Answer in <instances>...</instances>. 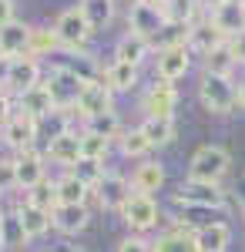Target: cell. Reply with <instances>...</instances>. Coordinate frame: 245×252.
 I'll return each mask as SVG.
<instances>
[{"mask_svg":"<svg viewBox=\"0 0 245 252\" xmlns=\"http://www.w3.org/2000/svg\"><path fill=\"white\" fill-rule=\"evenodd\" d=\"M171 198H175V205H185V209H205V212H212V209H222V205L228 202V192L222 189V185L188 182V178H185Z\"/></svg>","mask_w":245,"mask_h":252,"instance_id":"277c9868","label":"cell"},{"mask_svg":"<svg viewBox=\"0 0 245 252\" xmlns=\"http://www.w3.org/2000/svg\"><path fill=\"white\" fill-rule=\"evenodd\" d=\"M154 252H198L195 232H191V229H185L182 222H175L168 232L158 235V242H154Z\"/></svg>","mask_w":245,"mask_h":252,"instance_id":"484cf974","label":"cell"},{"mask_svg":"<svg viewBox=\"0 0 245 252\" xmlns=\"http://www.w3.org/2000/svg\"><path fill=\"white\" fill-rule=\"evenodd\" d=\"M44 158H51L54 165H61L64 172L67 168H74L77 161H81V131H64V135H57L47 141V152H44Z\"/></svg>","mask_w":245,"mask_h":252,"instance_id":"9a60e30c","label":"cell"},{"mask_svg":"<svg viewBox=\"0 0 245 252\" xmlns=\"http://www.w3.org/2000/svg\"><path fill=\"white\" fill-rule=\"evenodd\" d=\"M17 108L24 111V115L37 118V121H44V118H51L57 111V108H54V97H51L47 88H44V81H40L37 88H31V91L17 94Z\"/></svg>","mask_w":245,"mask_h":252,"instance_id":"7402d4cb","label":"cell"},{"mask_svg":"<svg viewBox=\"0 0 245 252\" xmlns=\"http://www.w3.org/2000/svg\"><path fill=\"white\" fill-rule=\"evenodd\" d=\"M225 0H198V7H202V14H212L215 7H222Z\"/></svg>","mask_w":245,"mask_h":252,"instance_id":"ee69618b","label":"cell"},{"mask_svg":"<svg viewBox=\"0 0 245 252\" xmlns=\"http://www.w3.org/2000/svg\"><path fill=\"white\" fill-rule=\"evenodd\" d=\"M61 47V40H57L54 27H34V34H31V58H47L51 51Z\"/></svg>","mask_w":245,"mask_h":252,"instance_id":"8d00e7d4","label":"cell"},{"mask_svg":"<svg viewBox=\"0 0 245 252\" xmlns=\"http://www.w3.org/2000/svg\"><path fill=\"white\" fill-rule=\"evenodd\" d=\"M242 215H245V205H242Z\"/></svg>","mask_w":245,"mask_h":252,"instance_id":"816d5d0a","label":"cell"},{"mask_svg":"<svg viewBox=\"0 0 245 252\" xmlns=\"http://www.w3.org/2000/svg\"><path fill=\"white\" fill-rule=\"evenodd\" d=\"M198 14H202L198 0H171L168 3V20H178V24H195Z\"/></svg>","mask_w":245,"mask_h":252,"instance_id":"74e56055","label":"cell"},{"mask_svg":"<svg viewBox=\"0 0 245 252\" xmlns=\"http://www.w3.org/2000/svg\"><path fill=\"white\" fill-rule=\"evenodd\" d=\"M14 172H17V189L20 192H31L34 185H40L47 178V165H44V155L37 148H27L14 158Z\"/></svg>","mask_w":245,"mask_h":252,"instance_id":"5bb4252c","label":"cell"},{"mask_svg":"<svg viewBox=\"0 0 245 252\" xmlns=\"http://www.w3.org/2000/svg\"><path fill=\"white\" fill-rule=\"evenodd\" d=\"M14 115H17V111H14V97H10L7 88H0V128H3Z\"/></svg>","mask_w":245,"mask_h":252,"instance_id":"60d3db41","label":"cell"},{"mask_svg":"<svg viewBox=\"0 0 245 252\" xmlns=\"http://www.w3.org/2000/svg\"><path fill=\"white\" fill-rule=\"evenodd\" d=\"M84 131H94V135H101V138H108V141H118V138L124 135V128H121V118L114 115H101V118H91V121H84L81 125Z\"/></svg>","mask_w":245,"mask_h":252,"instance_id":"d6a6232c","label":"cell"},{"mask_svg":"<svg viewBox=\"0 0 245 252\" xmlns=\"http://www.w3.org/2000/svg\"><path fill=\"white\" fill-rule=\"evenodd\" d=\"M0 202H3V192H0Z\"/></svg>","mask_w":245,"mask_h":252,"instance_id":"f907efd6","label":"cell"},{"mask_svg":"<svg viewBox=\"0 0 245 252\" xmlns=\"http://www.w3.org/2000/svg\"><path fill=\"white\" fill-rule=\"evenodd\" d=\"M101 84L111 91V94H124V91H134L138 84V67L131 64H121V61H111L108 67H101Z\"/></svg>","mask_w":245,"mask_h":252,"instance_id":"44dd1931","label":"cell"},{"mask_svg":"<svg viewBox=\"0 0 245 252\" xmlns=\"http://www.w3.org/2000/svg\"><path fill=\"white\" fill-rule=\"evenodd\" d=\"M24 202L27 205H37V209H44V212H51L57 205V189H54V182L51 178H44L40 185H34L31 192H24Z\"/></svg>","mask_w":245,"mask_h":252,"instance_id":"d590c367","label":"cell"},{"mask_svg":"<svg viewBox=\"0 0 245 252\" xmlns=\"http://www.w3.org/2000/svg\"><path fill=\"white\" fill-rule=\"evenodd\" d=\"M77 10L84 14V20L91 24V31H104L108 24L114 20V10H118V3L114 0H77Z\"/></svg>","mask_w":245,"mask_h":252,"instance_id":"4316f807","label":"cell"},{"mask_svg":"<svg viewBox=\"0 0 245 252\" xmlns=\"http://www.w3.org/2000/svg\"><path fill=\"white\" fill-rule=\"evenodd\" d=\"M14 215H17L20 229H24V235L27 239H40V235H47L54 225H51V212H44V209H37V205H27V202H20L17 209H14Z\"/></svg>","mask_w":245,"mask_h":252,"instance_id":"cb8c5ba5","label":"cell"},{"mask_svg":"<svg viewBox=\"0 0 245 252\" xmlns=\"http://www.w3.org/2000/svg\"><path fill=\"white\" fill-rule=\"evenodd\" d=\"M54 189H57V205H88V198H91V189L81 185L71 172L54 178Z\"/></svg>","mask_w":245,"mask_h":252,"instance_id":"83f0119b","label":"cell"},{"mask_svg":"<svg viewBox=\"0 0 245 252\" xmlns=\"http://www.w3.org/2000/svg\"><path fill=\"white\" fill-rule=\"evenodd\" d=\"M228 51H232L235 64H242V67H245V31H242V34H235V37L228 40Z\"/></svg>","mask_w":245,"mask_h":252,"instance_id":"b9f144b4","label":"cell"},{"mask_svg":"<svg viewBox=\"0 0 245 252\" xmlns=\"http://www.w3.org/2000/svg\"><path fill=\"white\" fill-rule=\"evenodd\" d=\"M111 111H114V94L101 84V78L84 81V91H81V97H77V104H74L71 115H77L81 125H84V121H91V118L111 115Z\"/></svg>","mask_w":245,"mask_h":252,"instance_id":"ba28073f","label":"cell"},{"mask_svg":"<svg viewBox=\"0 0 245 252\" xmlns=\"http://www.w3.org/2000/svg\"><path fill=\"white\" fill-rule=\"evenodd\" d=\"M67 172L74 175L81 185H88V189L94 192L97 185H101V178L108 175V168H104V161H94V158H81L74 168H67Z\"/></svg>","mask_w":245,"mask_h":252,"instance_id":"f546056e","label":"cell"},{"mask_svg":"<svg viewBox=\"0 0 245 252\" xmlns=\"http://www.w3.org/2000/svg\"><path fill=\"white\" fill-rule=\"evenodd\" d=\"M111 145L108 138L94 135V131H84L81 128V158H94V161H104V158L111 155Z\"/></svg>","mask_w":245,"mask_h":252,"instance_id":"e575fe53","label":"cell"},{"mask_svg":"<svg viewBox=\"0 0 245 252\" xmlns=\"http://www.w3.org/2000/svg\"><path fill=\"white\" fill-rule=\"evenodd\" d=\"M168 24V10L154 0H145V3H131L128 7V31L138 34V37L154 40L161 34V27Z\"/></svg>","mask_w":245,"mask_h":252,"instance_id":"8992f818","label":"cell"},{"mask_svg":"<svg viewBox=\"0 0 245 252\" xmlns=\"http://www.w3.org/2000/svg\"><path fill=\"white\" fill-rule=\"evenodd\" d=\"M165 165L161 161H141V165H134V172H131V189L138 195H154V192H161V185H165Z\"/></svg>","mask_w":245,"mask_h":252,"instance_id":"ffe728a7","label":"cell"},{"mask_svg":"<svg viewBox=\"0 0 245 252\" xmlns=\"http://www.w3.org/2000/svg\"><path fill=\"white\" fill-rule=\"evenodd\" d=\"M40 81H44V64L37 58H17L10 61V71H7V91L10 94H24V91H31V88H37Z\"/></svg>","mask_w":245,"mask_h":252,"instance_id":"7c38bea8","label":"cell"},{"mask_svg":"<svg viewBox=\"0 0 245 252\" xmlns=\"http://www.w3.org/2000/svg\"><path fill=\"white\" fill-rule=\"evenodd\" d=\"M51 225L61 235H81L91 225V209L88 205H54L51 209Z\"/></svg>","mask_w":245,"mask_h":252,"instance_id":"2e32d148","label":"cell"},{"mask_svg":"<svg viewBox=\"0 0 245 252\" xmlns=\"http://www.w3.org/2000/svg\"><path fill=\"white\" fill-rule=\"evenodd\" d=\"M222 44H228L225 34H218L215 24H212L208 17H202V20L191 24V31H188V51L191 54H202V58H205V54H212V51L222 47Z\"/></svg>","mask_w":245,"mask_h":252,"instance_id":"d6986e66","label":"cell"},{"mask_svg":"<svg viewBox=\"0 0 245 252\" xmlns=\"http://www.w3.org/2000/svg\"><path fill=\"white\" fill-rule=\"evenodd\" d=\"M205 17L215 24L218 34H225V40H232L235 34L245 31V7H239V3H222V7H215Z\"/></svg>","mask_w":245,"mask_h":252,"instance_id":"603a6c76","label":"cell"},{"mask_svg":"<svg viewBox=\"0 0 245 252\" xmlns=\"http://www.w3.org/2000/svg\"><path fill=\"white\" fill-rule=\"evenodd\" d=\"M202 64H205V74H222V78H232V71L239 67L235 58H232V51H228V44H222V47H215L212 54H205Z\"/></svg>","mask_w":245,"mask_h":252,"instance_id":"4dcf8cb0","label":"cell"},{"mask_svg":"<svg viewBox=\"0 0 245 252\" xmlns=\"http://www.w3.org/2000/svg\"><path fill=\"white\" fill-rule=\"evenodd\" d=\"M3 145L7 148H14V152H27V148H34V141L40 138V121L37 118H31V115H24V111H17V115L10 118L3 128Z\"/></svg>","mask_w":245,"mask_h":252,"instance_id":"30bf717a","label":"cell"},{"mask_svg":"<svg viewBox=\"0 0 245 252\" xmlns=\"http://www.w3.org/2000/svg\"><path fill=\"white\" fill-rule=\"evenodd\" d=\"M239 108H242V111H245V81H242V84H239Z\"/></svg>","mask_w":245,"mask_h":252,"instance_id":"bcb514c9","label":"cell"},{"mask_svg":"<svg viewBox=\"0 0 245 252\" xmlns=\"http://www.w3.org/2000/svg\"><path fill=\"white\" fill-rule=\"evenodd\" d=\"M17 20V10H14V0H0V27Z\"/></svg>","mask_w":245,"mask_h":252,"instance_id":"7bdbcfd3","label":"cell"},{"mask_svg":"<svg viewBox=\"0 0 245 252\" xmlns=\"http://www.w3.org/2000/svg\"><path fill=\"white\" fill-rule=\"evenodd\" d=\"M131 195H134V189H131V178H128V175L108 172L101 178V185L91 192V198H94L101 209H108V212H121Z\"/></svg>","mask_w":245,"mask_h":252,"instance_id":"9c48e42d","label":"cell"},{"mask_svg":"<svg viewBox=\"0 0 245 252\" xmlns=\"http://www.w3.org/2000/svg\"><path fill=\"white\" fill-rule=\"evenodd\" d=\"M154 3H161V7H165V10H168V3H171V0H154Z\"/></svg>","mask_w":245,"mask_h":252,"instance_id":"7dc6e473","label":"cell"},{"mask_svg":"<svg viewBox=\"0 0 245 252\" xmlns=\"http://www.w3.org/2000/svg\"><path fill=\"white\" fill-rule=\"evenodd\" d=\"M195 242H198V252H228L232 246V229L225 222H208L195 232Z\"/></svg>","mask_w":245,"mask_h":252,"instance_id":"d4e9b609","label":"cell"},{"mask_svg":"<svg viewBox=\"0 0 245 252\" xmlns=\"http://www.w3.org/2000/svg\"><path fill=\"white\" fill-rule=\"evenodd\" d=\"M7 71H10V61H7L3 54H0V88L7 84Z\"/></svg>","mask_w":245,"mask_h":252,"instance_id":"f6af8a7d","label":"cell"},{"mask_svg":"<svg viewBox=\"0 0 245 252\" xmlns=\"http://www.w3.org/2000/svg\"><path fill=\"white\" fill-rule=\"evenodd\" d=\"M17 189V172H14V158H0V192H14Z\"/></svg>","mask_w":245,"mask_h":252,"instance_id":"f35d334b","label":"cell"},{"mask_svg":"<svg viewBox=\"0 0 245 252\" xmlns=\"http://www.w3.org/2000/svg\"><path fill=\"white\" fill-rule=\"evenodd\" d=\"M131 3H145V0H128V7H131Z\"/></svg>","mask_w":245,"mask_h":252,"instance_id":"681fc988","label":"cell"},{"mask_svg":"<svg viewBox=\"0 0 245 252\" xmlns=\"http://www.w3.org/2000/svg\"><path fill=\"white\" fill-rule=\"evenodd\" d=\"M138 128L145 131V138L151 141V148H161V145H171V141H175V118H148L145 115V121H141Z\"/></svg>","mask_w":245,"mask_h":252,"instance_id":"f1b7e54d","label":"cell"},{"mask_svg":"<svg viewBox=\"0 0 245 252\" xmlns=\"http://www.w3.org/2000/svg\"><path fill=\"white\" fill-rule=\"evenodd\" d=\"M54 34L61 40V47L64 51H84V44L91 40V24L84 20V14L77 10V7H67V10H61L54 20Z\"/></svg>","mask_w":245,"mask_h":252,"instance_id":"5b68a950","label":"cell"},{"mask_svg":"<svg viewBox=\"0 0 245 252\" xmlns=\"http://www.w3.org/2000/svg\"><path fill=\"white\" fill-rule=\"evenodd\" d=\"M31 34H34V27L24 24V20L3 24V27H0V54L7 61L27 58V54H31Z\"/></svg>","mask_w":245,"mask_h":252,"instance_id":"4fadbf2b","label":"cell"},{"mask_svg":"<svg viewBox=\"0 0 245 252\" xmlns=\"http://www.w3.org/2000/svg\"><path fill=\"white\" fill-rule=\"evenodd\" d=\"M178 108V91L168 81H154L148 91H145V111L148 118H175Z\"/></svg>","mask_w":245,"mask_h":252,"instance_id":"e0dca14e","label":"cell"},{"mask_svg":"<svg viewBox=\"0 0 245 252\" xmlns=\"http://www.w3.org/2000/svg\"><path fill=\"white\" fill-rule=\"evenodd\" d=\"M121 219H124V225H128L134 235H145V232H151V229L158 225L161 209H158L154 195H138L134 192L131 198H128V205L121 209Z\"/></svg>","mask_w":245,"mask_h":252,"instance_id":"52a82bcc","label":"cell"},{"mask_svg":"<svg viewBox=\"0 0 245 252\" xmlns=\"http://www.w3.org/2000/svg\"><path fill=\"white\" fill-rule=\"evenodd\" d=\"M118 252H154V242H148L145 235H128V239H121L118 242Z\"/></svg>","mask_w":245,"mask_h":252,"instance_id":"ab89813d","label":"cell"},{"mask_svg":"<svg viewBox=\"0 0 245 252\" xmlns=\"http://www.w3.org/2000/svg\"><path fill=\"white\" fill-rule=\"evenodd\" d=\"M118 148H121L124 158H145L151 152V141L145 138L141 128H131V131H124V135L118 138Z\"/></svg>","mask_w":245,"mask_h":252,"instance_id":"836d02e7","label":"cell"},{"mask_svg":"<svg viewBox=\"0 0 245 252\" xmlns=\"http://www.w3.org/2000/svg\"><path fill=\"white\" fill-rule=\"evenodd\" d=\"M232 172V155L222 145H202L188 161V182H208L222 185V178Z\"/></svg>","mask_w":245,"mask_h":252,"instance_id":"6da1fadb","label":"cell"},{"mask_svg":"<svg viewBox=\"0 0 245 252\" xmlns=\"http://www.w3.org/2000/svg\"><path fill=\"white\" fill-rule=\"evenodd\" d=\"M191 71V51L188 47H161L154 58V81H182Z\"/></svg>","mask_w":245,"mask_h":252,"instance_id":"8fae6325","label":"cell"},{"mask_svg":"<svg viewBox=\"0 0 245 252\" xmlns=\"http://www.w3.org/2000/svg\"><path fill=\"white\" fill-rule=\"evenodd\" d=\"M198 101L208 115H232L239 108V84L232 78H222V74H202Z\"/></svg>","mask_w":245,"mask_h":252,"instance_id":"7a4b0ae2","label":"cell"},{"mask_svg":"<svg viewBox=\"0 0 245 252\" xmlns=\"http://www.w3.org/2000/svg\"><path fill=\"white\" fill-rule=\"evenodd\" d=\"M188 31H191V24H178V20H168L165 27H161V34L151 40L158 51L161 47H188Z\"/></svg>","mask_w":245,"mask_h":252,"instance_id":"1f68e13d","label":"cell"},{"mask_svg":"<svg viewBox=\"0 0 245 252\" xmlns=\"http://www.w3.org/2000/svg\"><path fill=\"white\" fill-rule=\"evenodd\" d=\"M151 51H154V44L148 37H138L131 31H124L118 44H114V61H121V64H131V67H141L145 61L151 58Z\"/></svg>","mask_w":245,"mask_h":252,"instance_id":"ac0fdd59","label":"cell"},{"mask_svg":"<svg viewBox=\"0 0 245 252\" xmlns=\"http://www.w3.org/2000/svg\"><path fill=\"white\" fill-rule=\"evenodd\" d=\"M225 3H239V7H245V0H225Z\"/></svg>","mask_w":245,"mask_h":252,"instance_id":"c3c4849f","label":"cell"},{"mask_svg":"<svg viewBox=\"0 0 245 252\" xmlns=\"http://www.w3.org/2000/svg\"><path fill=\"white\" fill-rule=\"evenodd\" d=\"M44 88L51 91L57 111H67L71 115L77 97H81V91H84V78L77 71H71L67 64H57V67H51V74L44 78Z\"/></svg>","mask_w":245,"mask_h":252,"instance_id":"3957f363","label":"cell"}]
</instances>
